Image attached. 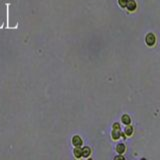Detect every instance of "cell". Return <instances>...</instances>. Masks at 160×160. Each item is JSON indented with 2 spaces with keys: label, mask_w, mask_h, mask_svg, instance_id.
<instances>
[{
  "label": "cell",
  "mask_w": 160,
  "mask_h": 160,
  "mask_svg": "<svg viewBox=\"0 0 160 160\" xmlns=\"http://www.w3.org/2000/svg\"><path fill=\"white\" fill-rule=\"evenodd\" d=\"M146 44H147L148 46H153L154 44H155L156 42V38H155V35H154L153 33H149L147 34V36H146Z\"/></svg>",
  "instance_id": "6da1fadb"
},
{
  "label": "cell",
  "mask_w": 160,
  "mask_h": 160,
  "mask_svg": "<svg viewBox=\"0 0 160 160\" xmlns=\"http://www.w3.org/2000/svg\"><path fill=\"white\" fill-rule=\"evenodd\" d=\"M137 5H136V2L134 0H129L127 1V4H126V8H127L129 11H134L136 9Z\"/></svg>",
  "instance_id": "7a4b0ae2"
},
{
  "label": "cell",
  "mask_w": 160,
  "mask_h": 160,
  "mask_svg": "<svg viewBox=\"0 0 160 160\" xmlns=\"http://www.w3.org/2000/svg\"><path fill=\"white\" fill-rule=\"evenodd\" d=\"M72 144H73L75 147H78V146H81L82 144V140L81 138L79 137V136H74L73 138H72Z\"/></svg>",
  "instance_id": "3957f363"
},
{
  "label": "cell",
  "mask_w": 160,
  "mask_h": 160,
  "mask_svg": "<svg viewBox=\"0 0 160 160\" xmlns=\"http://www.w3.org/2000/svg\"><path fill=\"white\" fill-rule=\"evenodd\" d=\"M120 135H121L120 128L119 129H113V131H112V138H113L114 140H117L118 138L120 137Z\"/></svg>",
  "instance_id": "277c9868"
},
{
  "label": "cell",
  "mask_w": 160,
  "mask_h": 160,
  "mask_svg": "<svg viewBox=\"0 0 160 160\" xmlns=\"http://www.w3.org/2000/svg\"><path fill=\"white\" fill-rule=\"evenodd\" d=\"M90 153H91V150H90L89 147H84L83 149H82V156L83 157H88V156L90 155Z\"/></svg>",
  "instance_id": "5b68a950"
},
{
  "label": "cell",
  "mask_w": 160,
  "mask_h": 160,
  "mask_svg": "<svg viewBox=\"0 0 160 160\" xmlns=\"http://www.w3.org/2000/svg\"><path fill=\"white\" fill-rule=\"evenodd\" d=\"M116 151H117L119 154H122L124 151H125V145H124V144H122V143L118 144L117 147H116Z\"/></svg>",
  "instance_id": "8992f818"
},
{
  "label": "cell",
  "mask_w": 160,
  "mask_h": 160,
  "mask_svg": "<svg viewBox=\"0 0 160 160\" xmlns=\"http://www.w3.org/2000/svg\"><path fill=\"white\" fill-rule=\"evenodd\" d=\"M74 156H75L76 158H80L82 156V149H80L79 146L74 149Z\"/></svg>",
  "instance_id": "52a82bcc"
},
{
  "label": "cell",
  "mask_w": 160,
  "mask_h": 160,
  "mask_svg": "<svg viewBox=\"0 0 160 160\" xmlns=\"http://www.w3.org/2000/svg\"><path fill=\"white\" fill-rule=\"evenodd\" d=\"M122 122H123L124 124H126V125H128V124H130V122H131V120H130V117L128 115H123L122 116Z\"/></svg>",
  "instance_id": "ba28073f"
},
{
  "label": "cell",
  "mask_w": 160,
  "mask_h": 160,
  "mask_svg": "<svg viewBox=\"0 0 160 160\" xmlns=\"http://www.w3.org/2000/svg\"><path fill=\"white\" fill-rule=\"evenodd\" d=\"M132 132H133V128L131 127V126H127V127L125 128V134L128 136H130L132 134Z\"/></svg>",
  "instance_id": "9c48e42d"
},
{
  "label": "cell",
  "mask_w": 160,
  "mask_h": 160,
  "mask_svg": "<svg viewBox=\"0 0 160 160\" xmlns=\"http://www.w3.org/2000/svg\"><path fill=\"white\" fill-rule=\"evenodd\" d=\"M128 0H118V3L121 7H126V4H127Z\"/></svg>",
  "instance_id": "30bf717a"
},
{
  "label": "cell",
  "mask_w": 160,
  "mask_h": 160,
  "mask_svg": "<svg viewBox=\"0 0 160 160\" xmlns=\"http://www.w3.org/2000/svg\"><path fill=\"white\" fill-rule=\"evenodd\" d=\"M113 128H114V129H119V128H120V125H119L118 123H114Z\"/></svg>",
  "instance_id": "8fae6325"
},
{
  "label": "cell",
  "mask_w": 160,
  "mask_h": 160,
  "mask_svg": "<svg viewBox=\"0 0 160 160\" xmlns=\"http://www.w3.org/2000/svg\"><path fill=\"white\" fill-rule=\"evenodd\" d=\"M115 159H124L123 156H117V157H115Z\"/></svg>",
  "instance_id": "7c38bea8"
}]
</instances>
